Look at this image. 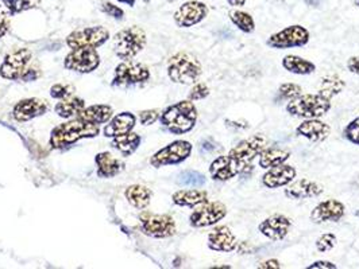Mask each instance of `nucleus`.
<instances>
[{
  "label": "nucleus",
  "instance_id": "a19ab883",
  "mask_svg": "<svg viewBox=\"0 0 359 269\" xmlns=\"http://www.w3.org/2000/svg\"><path fill=\"white\" fill-rule=\"evenodd\" d=\"M73 93V88L69 85H55L50 89V94L55 99H66Z\"/></svg>",
  "mask_w": 359,
  "mask_h": 269
},
{
  "label": "nucleus",
  "instance_id": "4468645a",
  "mask_svg": "<svg viewBox=\"0 0 359 269\" xmlns=\"http://www.w3.org/2000/svg\"><path fill=\"white\" fill-rule=\"evenodd\" d=\"M250 173L244 164L232 159L228 155L218 157L215 161L209 164V175L216 182H227L235 178L239 174Z\"/></svg>",
  "mask_w": 359,
  "mask_h": 269
},
{
  "label": "nucleus",
  "instance_id": "f257e3e1",
  "mask_svg": "<svg viewBox=\"0 0 359 269\" xmlns=\"http://www.w3.org/2000/svg\"><path fill=\"white\" fill-rule=\"evenodd\" d=\"M197 122V109L190 100H184L167 108L161 115V124L174 135L192 131Z\"/></svg>",
  "mask_w": 359,
  "mask_h": 269
},
{
  "label": "nucleus",
  "instance_id": "b1692460",
  "mask_svg": "<svg viewBox=\"0 0 359 269\" xmlns=\"http://www.w3.org/2000/svg\"><path fill=\"white\" fill-rule=\"evenodd\" d=\"M292 152L290 150L281 147V145H267L264 151L260 154L258 164L261 168L269 170L272 167L280 166L286 163V161L290 158Z\"/></svg>",
  "mask_w": 359,
  "mask_h": 269
},
{
  "label": "nucleus",
  "instance_id": "c756f323",
  "mask_svg": "<svg viewBox=\"0 0 359 269\" xmlns=\"http://www.w3.org/2000/svg\"><path fill=\"white\" fill-rule=\"evenodd\" d=\"M42 0H0V15L13 17L19 13L36 8Z\"/></svg>",
  "mask_w": 359,
  "mask_h": 269
},
{
  "label": "nucleus",
  "instance_id": "ddd939ff",
  "mask_svg": "<svg viewBox=\"0 0 359 269\" xmlns=\"http://www.w3.org/2000/svg\"><path fill=\"white\" fill-rule=\"evenodd\" d=\"M110 36V33L104 27H88L83 30L73 31L66 38V43L72 49H81V48H97L103 45Z\"/></svg>",
  "mask_w": 359,
  "mask_h": 269
},
{
  "label": "nucleus",
  "instance_id": "c9c22d12",
  "mask_svg": "<svg viewBox=\"0 0 359 269\" xmlns=\"http://www.w3.org/2000/svg\"><path fill=\"white\" fill-rule=\"evenodd\" d=\"M206 182L207 178L202 173L193 171V170L183 171L177 177V183L180 186H187V187H202L206 184Z\"/></svg>",
  "mask_w": 359,
  "mask_h": 269
},
{
  "label": "nucleus",
  "instance_id": "dca6fc26",
  "mask_svg": "<svg viewBox=\"0 0 359 269\" xmlns=\"http://www.w3.org/2000/svg\"><path fill=\"white\" fill-rule=\"evenodd\" d=\"M31 57V52L27 49H19L14 53L8 54L0 68V75L6 80H22Z\"/></svg>",
  "mask_w": 359,
  "mask_h": 269
},
{
  "label": "nucleus",
  "instance_id": "0eeeda50",
  "mask_svg": "<svg viewBox=\"0 0 359 269\" xmlns=\"http://www.w3.org/2000/svg\"><path fill=\"white\" fill-rule=\"evenodd\" d=\"M311 39L309 31L302 27L300 24L288 26L281 31L272 34L267 38L266 45L270 49L276 50H285V49H295V48H302L308 45Z\"/></svg>",
  "mask_w": 359,
  "mask_h": 269
},
{
  "label": "nucleus",
  "instance_id": "6e6d98bb",
  "mask_svg": "<svg viewBox=\"0 0 359 269\" xmlns=\"http://www.w3.org/2000/svg\"><path fill=\"white\" fill-rule=\"evenodd\" d=\"M357 4L359 6V0H357Z\"/></svg>",
  "mask_w": 359,
  "mask_h": 269
},
{
  "label": "nucleus",
  "instance_id": "f03ea898",
  "mask_svg": "<svg viewBox=\"0 0 359 269\" xmlns=\"http://www.w3.org/2000/svg\"><path fill=\"white\" fill-rule=\"evenodd\" d=\"M331 100L321 96V93H307L286 104V112L299 119H321L331 110Z\"/></svg>",
  "mask_w": 359,
  "mask_h": 269
},
{
  "label": "nucleus",
  "instance_id": "a211bd4d",
  "mask_svg": "<svg viewBox=\"0 0 359 269\" xmlns=\"http://www.w3.org/2000/svg\"><path fill=\"white\" fill-rule=\"evenodd\" d=\"M346 215L344 205L338 199H325L319 202L311 212V221L314 224H327V222H339Z\"/></svg>",
  "mask_w": 359,
  "mask_h": 269
},
{
  "label": "nucleus",
  "instance_id": "7ed1b4c3",
  "mask_svg": "<svg viewBox=\"0 0 359 269\" xmlns=\"http://www.w3.org/2000/svg\"><path fill=\"white\" fill-rule=\"evenodd\" d=\"M203 73L200 61L192 54L180 52L170 57L168 61V75L176 84H195Z\"/></svg>",
  "mask_w": 359,
  "mask_h": 269
},
{
  "label": "nucleus",
  "instance_id": "9b49d317",
  "mask_svg": "<svg viewBox=\"0 0 359 269\" xmlns=\"http://www.w3.org/2000/svg\"><path fill=\"white\" fill-rule=\"evenodd\" d=\"M208 13L209 10L206 3L199 0H189L177 8L173 18L178 27H192L207 18Z\"/></svg>",
  "mask_w": 359,
  "mask_h": 269
},
{
  "label": "nucleus",
  "instance_id": "3c124183",
  "mask_svg": "<svg viewBox=\"0 0 359 269\" xmlns=\"http://www.w3.org/2000/svg\"><path fill=\"white\" fill-rule=\"evenodd\" d=\"M118 1H120V3H126V4H129V6H134L135 4V1L136 0H118Z\"/></svg>",
  "mask_w": 359,
  "mask_h": 269
},
{
  "label": "nucleus",
  "instance_id": "5701e85b",
  "mask_svg": "<svg viewBox=\"0 0 359 269\" xmlns=\"http://www.w3.org/2000/svg\"><path fill=\"white\" fill-rule=\"evenodd\" d=\"M46 110H48L46 101L39 99H27L20 101L17 104V107L14 108V117L18 122H27L46 113Z\"/></svg>",
  "mask_w": 359,
  "mask_h": 269
},
{
  "label": "nucleus",
  "instance_id": "cd10ccee",
  "mask_svg": "<svg viewBox=\"0 0 359 269\" xmlns=\"http://www.w3.org/2000/svg\"><path fill=\"white\" fill-rule=\"evenodd\" d=\"M173 202L178 206H188V208H196L202 203L208 202V193L204 190L190 189V190H178L173 194Z\"/></svg>",
  "mask_w": 359,
  "mask_h": 269
},
{
  "label": "nucleus",
  "instance_id": "09e8293b",
  "mask_svg": "<svg viewBox=\"0 0 359 269\" xmlns=\"http://www.w3.org/2000/svg\"><path fill=\"white\" fill-rule=\"evenodd\" d=\"M38 77V72L36 69H29V71H26L24 74H23V77H22V80L23 81H33V80H36Z\"/></svg>",
  "mask_w": 359,
  "mask_h": 269
},
{
  "label": "nucleus",
  "instance_id": "aec40b11",
  "mask_svg": "<svg viewBox=\"0 0 359 269\" xmlns=\"http://www.w3.org/2000/svg\"><path fill=\"white\" fill-rule=\"evenodd\" d=\"M296 177H297L296 168L290 164L283 163L266 170L261 182L266 189H280V187H286L289 183L295 180Z\"/></svg>",
  "mask_w": 359,
  "mask_h": 269
},
{
  "label": "nucleus",
  "instance_id": "2eb2a0df",
  "mask_svg": "<svg viewBox=\"0 0 359 269\" xmlns=\"http://www.w3.org/2000/svg\"><path fill=\"white\" fill-rule=\"evenodd\" d=\"M292 226H293V222L289 217L277 213L265 218L264 221L258 225V232L266 238L274 242H279V241H283V238L289 234Z\"/></svg>",
  "mask_w": 359,
  "mask_h": 269
},
{
  "label": "nucleus",
  "instance_id": "49530a36",
  "mask_svg": "<svg viewBox=\"0 0 359 269\" xmlns=\"http://www.w3.org/2000/svg\"><path fill=\"white\" fill-rule=\"evenodd\" d=\"M347 69L349 72L359 75V57H350L347 59Z\"/></svg>",
  "mask_w": 359,
  "mask_h": 269
},
{
  "label": "nucleus",
  "instance_id": "a18cd8bd",
  "mask_svg": "<svg viewBox=\"0 0 359 269\" xmlns=\"http://www.w3.org/2000/svg\"><path fill=\"white\" fill-rule=\"evenodd\" d=\"M281 267L283 266L280 264V261L277 259H269L266 261L260 263V266H258V268L261 269H280Z\"/></svg>",
  "mask_w": 359,
  "mask_h": 269
},
{
  "label": "nucleus",
  "instance_id": "39448f33",
  "mask_svg": "<svg viewBox=\"0 0 359 269\" xmlns=\"http://www.w3.org/2000/svg\"><path fill=\"white\" fill-rule=\"evenodd\" d=\"M146 45V34L141 27L132 26L122 30L113 38V50L118 57L130 59L139 53Z\"/></svg>",
  "mask_w": 359,
  "mask_h": 269
},
{
  "label": "nucleus",
  "instance_id": "864d4df0",
  "mask_svg": "<svg viewBox=\"0 0 359 269\" xmlns=\"http://www.w3.org/2000/svg\"><path fill=\"white\" fill-rule=\"evenodd\" d=\"M356 217H358L359 218V208L357 209V210H356Z\"/></svg>",
  "mask_w": 359,
  "mask_h": 269
},
{
  "label": "nucleus",
  "instance_id": "603ef678",
  "mask_svg": "<svg viewBox=\"0 0 359 269\" xmlns=\"http://www.w3.org/2000/svg\"><path fill=\"white\" fill-rule=\"evenodd\" d=\"M213 268L219 269V268H225V269H231V266H219V267H213Z\"/></svg>",
  "mask_w": 359,
  "mask_h": 269
},
{
  "label": "nucleus",
  "instance_id": "1a4fd4ad",
  "mask_svg": "<svg viewBox=\"0 0 359 269\" xmlns=\"http://www.w3.org/2000/svg\"><path fill=\"white\" fill-rule=\"evenodd\" d=\"M141 228L143 233L154 238H168L176 234V222L168 215H153L149 212L142 213Z\"/></svg>",
  "mask_w": 359,
  "mask_h": 269
},
{
  "label": "nucleus",
  "instance_id": "bb28decb",
  "mask_svg": "<svg viewBox=\"0 0 359 269\" xmlns=\"http://www.w3.org/2000/svg\"><path fill=\"white\" fill-rule=\"evenodd\" d=\"M134 126H135V116L129 112H123L116 117H113V122L104 128V135L108 138H116V136L129 133Z\"/></svg>",
  "mask_w": 359,
  "mask_h": 269
},
{
  "label": "nucleus",
  "instance_id": "72a5a7b5",
  "mask_svg": "<svg viewBox=\"0 0 359 269\" xmlns=\"http://www.w3.org/2000/svg\"><path fill=\"white\" fill-rule=\"evenodd\" d=\"M230 20L232 22V24L242 33L245 34H251L255 31V20L254 18L246 13V11H241V10H234L228 14Z\"/></svg>",
  "mask_w": 359,
  "mask_h": 269
},
{
  "label": "nucleus",
  "instance_id": "2f4dec72",
  "mask_svg": "<svg viewBox=\"0 0 359 269\" xmlns=\"http://www.w3.org/2000/svg\"><path fill=\"white\" fill-rule=\"evenodd\" d=\"M126 198L134 208L145 209L150 203L151 191L145 186L134 184L126 190Z\"/></svg>",
  "mask_w": 359,
  "mask_h": 269
},
{
  "label": "nucleus",
  "instance_id": "e433bc0d",
  "mask_svg": "<svg viewBox=\"0 0 359 269\" xmlns=\"http://www.w3.org/2000/svg\"><path fill=\"white\" fill-rule=\"evenodd\" d=\"M279 94L281 99L285 100H293V99H297L299 96L302 94V88L300 85L295 84V82H285L281 84L280 88H279Z\"/></svg>",
  "mask_w": 359,
  "mask_h": 269
},
{
  "label": "nucleus",
  "instance_id": "58836bf2",
  "mask_svg": "<svg viewBox=\"0 0 359 269\" xmlns=\"http://www.w3.org/2000/svg\"><path fill=\"white\" fill-rule=\"evenodd\" d=\"M343 138L349 143L359 145V116L356 117L353 122H350L343 129Z\"/></svg>",
  "mask_w": 359,
  "mask_h": 269
},
{
  "label": "nucleus",
  "instance_id": "393cba45",
  "mask_svg": "<svg viewBox=\"0 0 359 269\" xmlns=\"http://www.w3.org/2000/svg\"><path fill=\"white\" fill-rule=\"evenodd\" d=\"M94 161L97 166V175L101 178H113L123 170V163L110 152L99 154Z\"/></svg>",
  "mask_w": 359,
  "mask_h": 269
},
{
  "label": "nucleus",
  "instance_id": "f3484780",
  "mask_svg": "<svg viewBox=\"0 0 359 269\" xmlns=\"http://www.w3.org/2000/svg\"><path fill=\"white\" fill-rule=\"evenodd\" d=\"M100 58L94 48L75 49L65 59V68L78 73H90L99 66Z\"/></svg>",
  "mask_w": 359,
  "mask_h": 269
},
{
  "label": "nucleus",
  "instance_id": "4c0bfd02",
  "mask_svg": "<svg viewBox=\"0 0 359 269\" xmlns=\"http://www.w3.org/2000/svg\"><path fill=\"white\" fill-rule=\"evenodd\" d=\"M338 242V238L334 233H324L321 234V237L316 240L315 245H316V249L321 252V253H325V252L332 251L335 248Z\"/></svg>",
  "mask_w": 359,
  "mask_h": 269
},
{
  "label": "nucleus",
  "instance_id": "8fccbe9b",
  "mask_svg": "<svg viewBox=\"0 0 359 269\" xmlns=\"http://www.w3.org/2000/svg\"><path fill=\"white\" fill-rule=\"evenodd\" d=\"M227 3L231 7H242V6H245L246 0H227Z\"/></svg>",
  "mask_w": 359,
  "mask_h": 269
},
{
  "label": "nucleus",
  "instance_id": "9d476101",
  "mask_svg": "<svg viewBox=\"0 0 359 269\" xmlns=\"http://www.w3.org/2000/svg\"><path fill=\"white\" fill-rule=\"evenodd\" d=\"M190 154L192 144L187 140H176L153 155L150 159L151 166L158 168L170 164H178L181 161H187Z\"/></svg>",
  "mask_w": 359,
  "mask_h": 269
},
{
  "label": "nucleus",
  "instance_id": "5fc2aeb1",
  "mask_svg": "<svg viewBox=\"0 0 359 269\" xmlns=\"http://www.w3.org/2000/svg\"><path fill=\"white\" fill-rule=\"evenodd\" d=\"M142 1H143V3H149L150 0H142Z\"/></svg>",
  "mask_w": 359,
  "mask_h": 269
},
{
  "label": "nucleus",
  "instance_id": "ea45409f",
  "mask_svg": "<svg viewBox=\"0 0 359 269\" xmlns=\"http://www.w3.org/2000/svg\"><path fill=\"white\" fill-rule=\"evenodd\" d=\"M208 96H209V88L207 84L199 82V84H195L193 88L189 92L188 99L190 101H199V100H204Z\"/></svg>",
  "mask_w": 359,
  "mask_h": 269
},
{
  "label": "nucleus",
  "instance_id": "a878e982",
  "mask_svg": "<svg viewBox=\"0 0 359 269\" xmlns=\"http://www.w3.org/2000/svg\"><path fill=\"white\" fill-rule=\"evenodd\" d=\"M281 65L286 72L296 75H309L316 71V65L312 61L292 54L283 57Z\"/></svg>",
  "mask_w": 359,
  "mask_h": 269
},
{
  "label": "nucleus",
  "instance_id": "f704fd0d",
  "mask_svg": "<svg viewBox=\"0 0 359 269\" xmlns=\"http://www.w3.org/2000/svg\"><path fill=\"white\" fill-rule=\"evenodd\" d=\"M139 144H141L139 135L132 133V132L120 135V136H116L113 142V147L116 150H119L125 155L132 154L139 147Z\"/></svg>",
  "mask_w": 359,
  "mask_h": 269
},
{
  "label": "nucleus",
  "instance_id": "de8ad7c7",
  "mask_svg": "<svg viewBox=\"0 0 359 269\" xmlns=\"http://www.w3.org/2000/svg\"><path fill=\"white\" fill-rule=\"evenodd\" d=\"M10 29V20L4 15H0V38L6 36Z\"/></svg>",
  "mask_w": 359,
  "mask_h": 269
},
{
  "label": "nucleus",
  "instance_id": "c85d7f7f",
  "mask_svg": "<svg viewBox=\"0 0 359 269\" xmlns=\"http://www.w3.org/2000/svg\"><path fill=\"white\" fill-rule=\"evenodd\" d=\"M344 88H346V82L338 74H327L321 77L318 93H321V96H324L328 100H332L335 96L340 94Z\"/></svg>",
  "mask_w": 359,
  "mask_h": 269
},
{
  "label": "nucleus",
  "instance_id": "6ab92c4d",
  "mask_svg": "<svg viewBox=\"0 0 359 269\" xmlns=\"http://www.w3.org/2000/svg\"><path fill=\"white\" fill-rule=\"evenodd\" d=\"M238 245L237 235L226 225L215 226L208 234V248L211 251L230 253L235 251Z\"/></svg>",
  "mask_w": 359,
  "mask_h": 269
},
{
  "label": "nucleus",
  "instance_id": "6e6552de",
  "mask_svg": "<svg viewBox=\"0 0 359 269\" xmlns=\"http://www.w3.org/2000/svg\"><path fill=\"white\" fill-rule=\"evenodd\" d=\"M226 215L227 208L225 203L219 201L206 202L199 205L196 210H193V213L189 217V224L193 228H208L225 219Z\"/></svg>",
  "mask_w": 359,
  "mask_h": 269
},
{
  "label": "nucleus",
  "instance_id": "412c9836",
  "mask_svg": "<svg viewBox=\"0 0 359 269\" xmlns=\"http://www.w3.org/2000/svg\"><path fill=\"white\" fill-rule=\"evenodd\" d=\"M296 135L311 143H323L331 135V126L319 119H307L296 128Z\"/></svg>",
  "mask_w": 359,
  "mask_h": 269
},
{
  "label": "nucleus",
  "instance_id": "4be33fe9",
  "mask_svg": "<svg viewBox=\"0 0 359 269\" xmlns=\"http://www.w3.org/2000/svg\"><path fill=\"white\" fill-rule=\"evenodd\" d=\"M324 189L321 183L316 180H293L289 183L285 189V197L289 199H296V201H302V199H309V198L321 197Z\"/></svg>",
  "mask_w": 359,
  "mask_h": 269
},
{
  "label": "nucleus",
  "instance_id": "37998d69",
  "mask_svg": "<svg viewBox=\"0 0 359 269\" xmlns=\"http://www.w3.org/2000/svg\"><path fill=\"white\" fill-rule=\"evenodd\" d=\"M158 117H160V113H158V110H155V109L143 110V112H141V115H139V120H141V123H142L143 126H150Z\"/></svg>",
  "mask_w": 359,
  "mask_h": 269
},
{
  "label": "nucleus",
  "instance_id": "20e7f679",
  "mask_svg": "<svg viewBox=\"0 0 359 269\" xmlns=\"http://www.w3.org/2000/svg\"><path fill=\"white\" fill-rule=\"evenodd\" d=\"M97 133H99V128L96 124L78 117L73 122L56 126L52 132L50 144L53 148H64L66 145L76 143L80 139L94 138Z\"/></svg>",
  "mask_w": 359,
  "mask_h": 269
},
{
  "label": "nucleus",
  "instance_id": "473e14b6",
  "mask_svg": "<svg viewBox=\"0 0 359 269\" xmlns=\"http://www.w3.org/2000/svg\"><path fill=\"white\" fill-rule=\"evenodd\" d=\"M84 108H85V103L83 99L71 97V99H66V100L58 103L56 106V112L58 116H61L64 119H69L73 116H78Z\"/></svg>",
  "mask_w": 359,
  "mask_h": 269
},
{
  "label": "nucleus",
  "instance_id": "7c9ffc66",
  "mask_svg": "<svg viewBox=\"0 0 359 269\" xmlns=\"http://www.w3.org/2000/svg\"><path fill=\"white\" fill-rule=\"evenodd\" d=\"M113 109L107 106H92V107L84 108L83 112L78 115L85 122L94 123V124H101L111 119Z\"/></svg>",
  "mask_w": 359,
  "mask_h": 269
},
{
  "label": "nucleus",
  "instance_id": "f8f14e48",
  "mask_svg": "<svg viewBox=\"0 0 359 269\" xmlns=\"http://www.w3.org/2000/svg\"><path fill=\"white\" fill-rule=\"evenodd\" d=\"M150 78L149 69L139 62H125L116 68L113 85L118 87H130L135 84L146 82Z\"/></svg>",
  "mask_w": 359,
  "mask_h": 269
},
{
  "label": "nucleus",
  "instance_id": "423d86ee",
  "mask_svg": "<svg viewBox=\"0 0 359 269\" xmlns=\"http://www.w3.org/2000/svg\"><path fill=\"white\" fill-rule=\"evenodd\" d=\"M266 147H267L266 136L261 133H257V135H253L247 139L241 140L237 145H234L230 150L228 157H231L232 159L244 164L248 171H253L254 170L253 161L260 157V154L264 151Z\"/></svg>",
  "mask_w": 359,
  "mask_h": 269
},
{
  "label": "nucleus",
  "instance_id": "79ce46f5",
  "mask_svg": "<svg viewBox=\"0 0 359 269\" xmlns=\"http://www.w3.org/2000/svg\"><path fill=\"white\" fill-rule=\"evenodd\" d=\"M101 10H103V13H106L107 15H110V17H113L115 19H122L123 15H125L122 8H119L118 6H115L113 3H108V1L101 4Z\"/></svg>",
  "mask_w": 359,
  "mask_h": 269
},
{
  "label": "nucleus",
  "instance_id": "c03bdc74",
  "mask_svg": "<svg viewBox=\"0 0 359 269\" xmlns=\"http://www.w3.org/2000/svg\"><path fill=\"white\" fill-rule=\"evenodd\" d=\"M338 266L331 263V261H325V260H319V261H315L314 264H311L308 269H337Z\"/></svg>",
  "mask_w": 359,
  "mask_h": 269
}]
</instances>
